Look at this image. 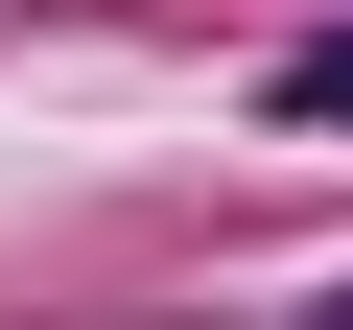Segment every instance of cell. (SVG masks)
<instances>
[{
	"label": "cell",
	"mask_w": 353,
	"mask_h": 330,
	"mask_svg": "<svg viewBox=\"0 0 353 330\" xmlns=\"http://www.w3.org/2000/svg\"><path fill=\"white\" fill-rule=\"evenodd\" d=\"M259 118H306V142H353V24H330V48H283V95H259Z\"/></svg>",
	"instance_id": "1"
},
{
	"label": "cell",
	"mask_w": 353,
	"mask_h": 330,
	"mask_svg": "<svg viewBox=\"0 0 353 330\" xmlns=\"http://www.w3.org/2000/svg\"><path fill=\"white\" fill-rule=\"evenodd\" d=\"M306 330H353V283H330V307H306Z\"/></svg>",
	"instance_id": "2"
}]
</instances>
